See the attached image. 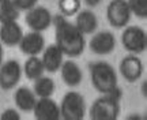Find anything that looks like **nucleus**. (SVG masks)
<instances>
[{"label": "nucleus", "instance_id": "4468645a", "mask_svg": "<svg viewBox=\"0 0 147 120\" xmlns=\"http://www.w3.org/2000/svg\"><path fill=\"white\" fill-rule=\"evenodd\" d=\"M23 29L18 21L0 23V42L5 47H15L23 37Z\"/></svg>", "mask_w": 147, "mask_h": 120}, {"label": "nucleus", "instance_id": "20e7f679", "mask_svg": "<svg viewBox=\"0 0 147 120\" xmlns=\"http://www.w3.org/2000/svg\"><path fill=\"white\" fill-rule=\"evenodd\" d=\"M59 106L61 119L64 120H82L86 115V100L75 90L64 94Z\"/></svg>", "mask_w": 147, "mask_h": 120}, {"label": "nucleus", "instance_id": "f8f14e48", "mask_svg": "<svg viewBox=\"0 0 147 120\" xmlns=\"http://www.w3.org/2000/svg\"><path fill=\"white\" fill-rule=\"evenodd\" d=\"M21 52L26 56H38L45 48V38L41 31H30L23 34L18 44Z\"/></svg>", "mask_w": 147, "mask_h": 120}, {"label": "nucleus", "instance_id": "f03ea898", "mask_svg": "<svg viewBox=\"0 0 147 120\" xmlns=\"http://www.w3.org/2000/svg\"><path fill=\"white\" fill-rule=\"evenodd\" d=\"M90 81L91 85L98 93L110 94L119 87L117 73L112 64L108 62H93L89 64Z\"/></svg>", "mask_w": 147, "mask_h": 120}, {"label": "nucleus", "instance_id": "9d476101", "mask_svg": "<svg viewBox=\"0 0 147 120\" xmlns=\"http://www.w3.org/2000/svg\"><path fill=\"white\" fill-rule=\"evenodd\" d=\"M89 48L90 51L93 53H95V55H100V56L109 55V53H112L115 51L116 48L115 34L108 30H102L95 33L94 36L90 38Z\"/></svg>", "mask_w": 147, "mask_h": 120}, {"label": "nucleus", "instance_id": "dca6fc26", "mask_svg": "<svg viewBox=\"0 0 147 120\" xmlns=\"http://www.w3.org/2000/svg\"><path fill=\"white\" fill-rule=\"evenodd\" d=\"M14 102L16 108L22 112H32L37 102V96L34 94L33 89L27 86H21L14 93Z\"/></svg>", "mask_w": 147, "mask_h": 120}, {"label": "nucleus", "instance_id": "4be33fe9", "mask_svg": "<svg viewBox=\"0 0 147 120\" xmlns=\"http://www.w3.org/2000/svg\"><path fill=\"white\" fill-rule=\"evenodd\" d=\"M129 5L132 15H135L139 19L147 18V0H127Z\"/></svg>", "mask_w": 147, "mask_h": 120}, {"label": "nucleus", "instance_id": "39448f33", "mask_svg": "<svg viewBox=\"0 0 147 120\" xmlns=\"http://www.w3.org/2000/svg\"><path fill=\"white\" fill-rule=\"evenodd\" d=\"M121 44L125 51L134 55H140L147 49V33L140 26L127 25L121 34Z\"/></svg>", "mask_w": 147, "mask_h": 120}, {"label": "nucleus", "instance_id": "6ab92c4d", "mask_svg": "<svg viewBox=\"0 0 147 120\" xmlns=\"http://www.w3.org/2000/svg\"><path fill=\"white\" fill-rule=\"evenodd\" d=\"M22 73H25V77L30 81H34V79L42 77L45 73L42 60L38 56H29L22 68Z\"/></svg>", "mask_w": 147, "mask_h": 120}, {"label": "nucleus", "instance_id": "5701e85b", "mask_svg": "<svg viewBox=\"0 0 147 120\" xmlns=\"http://www.w3.org/2000/svg\"><path fill=\"white\" fill-rule=\"evenodd\" d=\"M38 0H14V4L18 7L19 11H27L37 5Z\"/></svg>", "mask_w": 147, "mask_h": 120}, {"label": "nucleus", "instance_id": "b1692460", "mask_svg": "<svg viewBox=\"0 0 147 120\" xmlns=\"http://www.w3.org/2000/svg\"><path fill=\"white\" fill-rule=\"evenodd\" d=\"M0 120H21V115L16 109L8 108L0 115Z\"/></svg>", "mask_w": 147, "mask_h": 120}, {"label": "nucleus", "instance_id": "6e6552de", "mask_svg": "<svg viewBox=\"0 0 147 120\" xmlns=\"http://www.w3.org/2000/svg\"><path fill=\"white\" fill-rule=\"evenodd\" d=\"M22 78V66L18 60H7L0 64V89L11 90Z\"/></svg>", "mask_w": 147, "mask_h": 120}, {"label": "nucleus", "instance_id": "2eb2a0df", "mask_svg": "<svg viewBox=\"0 0 147 120\" xmlns=\"http://www.w3.org/2000/svg\"><path fill=\"white\" fill-rule=\"evenodd\" d=\"M59 71L61 74L63 82L69 87H76V86L82 83L83 73L74 60H64Z\"/></svg>", "mask_w": 147, "mask_h": 120}, {"label": "nucleus", "instance_id": "9b49d317", "mask_svg": "<svg viewBox=\"0 0 147 120\" xmlns=\"http://www.w3.org/2000/svg\"><path fill=\"white\" fill-rule=\"evenodd\" d=\"M37 120H60V106L52 100V97H42L37 98V102L32 111Z\"/></svg>", "mask_w": 147, "mask_h": 120}, {"label": "nucleus", "instance_id": "423d86ee", "mask_svg": "<svg viewBox=\"0 0 147 120\" xmlns=\"http://www.w3.org/2000/svg\"><path fill=\"white\" fill-rule=\"evenodd\" d=\"M132 12L127 0H110L106 7V19L115 29H123L131 21Z\"/></svg>", "mask_w": 147, "mask_h": 120}, {"label": "nucleus", "instance_id": "412c9836", "mask_svg": "<svg viewBox=\"0 0 147 120\" xmlns=\"http://www.w3.org/2000/svg\"><path fill=\"white\" fill-rule=\"evenodd\" d=\"M59 14L67 16H75L80 11V0H59L57 1Z\"/></svg>", "mask_w": 147, "mask_h": 120}, {"label": "nucleus", "instance_id": "f3484780", "mask_svg": "<svg viewBox=\"0 0 147 120\" xmlns=\"http://www.w3.org/2000/svg\"><path fill=\"white\" fill-rule=\"evenodd\" d=\"M75 26L82 34H93L98 27V18L91 10H82L75 15Z\"/></svg>", "mask_w": 147, "mask_h": 120}, {"label": "nucleus", "instance_id": "bb28decb", "mask_svg": "<svg viewBox=\"0 0 147 120\" xmlns=\"http://www.w3.org/2000/svg\"><path fill=\"white\" fill-rule=\"evenodd\" d=\"M146 85H147V81H144L142 83V96L146 98V96H147V90H146Z\"/></svg>", "mask_w": 147, "mask_h": 120}, {"label": "nucleus", "instance_id": "aec40b11", "mask_svg": "<svg viewBox=\"0 0 147 120\" xmlns=\"http://www.w3.org/2000/svg\"><path fill=\"white\" fill-rule=\"evenodd\" d=\"M19 12L21 11L14 4V0H0V23L18 21Z\"/></svg>", "mask_w": 147, "mask_h": 120}, {"label": "nucleus", "instance_id": "0eeeda50", "mask_svg": "<svg viewBox=\"0 0 147 120\" xmlns=\"http://www.w3.org/2000/svg\"><path fill=\"white\" fill-rule=\"evenodd\" d=\"M53 15L47 7L42 5H34L33 8L26 11L25 22L33 31H45L52 25Z\"/></svg>", "mask_w": 147, "mask_h": 120}, {"label": "nucleus", "instance_id": "f257e3e1", "mask_svg": "<svg viewBox=\"0 0 147 120\" xmlns=\"http://www.w3.org/2000/svg\"><path fill=\"white\" fill-rule=\"evenodd\" d=\"M52 23L55 25V40L64 56L68 58H78L83 53L86 48L84 34H82L75 23L69 22L61 14H56L53 16Z\"/></svg>", "mask_w": 147, "mask_h": 120}, {"label": "nucleus", "instance_id": "393cba45", "mask_svg": "<svg viewBox=\"0 0 147 120\" xmlns=\"http://www.w3.org/2000/svg\"><path fill=\"white\" fill-rule=\"evenodd\" d=\"M101 1H102V0H84L86 5H89L90 8H94V7H97V5H100Z\"/></svg>", "mask_w": 147, "mask_h": 120}, {"label": "nucleus", "instance_id": "7ed1b4c3", "mask_svg": "<svg viewBox=\"0 0 147 120\" xmlns=\"http://www.w3.org/2000/svg\"><path fill=\"white\" fill-rule=\"evenodd\" d=\"M90 119L116 120L120 115V98L113 94H101L90 106Z\"/></svg>", "mask_w": 147, "mask_h": 120}, {"label": "nucleus", "instance_id": "a878e982", "mask_svg": "<svg viewBox=\"0 0 147 120\" xmlns=\"http://www.w3.org/2000/svg\"><path fill=\"white\" fill-rule=\"evenodd\" d=\"M3 59H4V49H3V44L0 42V64L3 63Z\"/></svg>", "mask_w": 147, "mask_h": 120}, {"label": "nucleus", "instance_id": "1a4fd4ad", "mask_svg": "<svg viewBox=\"0 0 147 120\" xmlns=\"http://www.w3.org/2000/svg\"><path fill=\"white\" fill-rule=\"evenodd\" d=\"M119 71L127 82H136L142 78L143 63L138 55H134V53L127 55L121 59L119 64Z\"/></svg>", "mask_w": 147, "mask_h": 120}, {"label": "nucleus", "instance_id": "ddd939ff", "mask_svg": "<svg viewBox=\"0 0 147 120\" xmlns=\"http://www.w3.org/2000/svg\"><path fill=\"white\" fill-rule=\"evenodd\" d=\"M42 64H44V68L47 73L55 74L57 73L61 64L64 62V53L60 48L56 45V44H51L48 47L44 48L42 51Z\"/></svg>", "mask_w": 147, "mask_h": 120}, {"label": "nucleus", "instance_id": "a211bd4d", "mask_svg": "<svg viewBox=\"0 0 147 120\" xmlns=\"http://www.w3.org/2000/svg\"><path fill=\"white\" fill-rule=\"evenodd\" d=\"M55 90H56V83L51 77L42 75V77L33 81V92L37 96V98L52 97Z\"/></svg>", "mask_w": 147, "mask_h": 120}]
</instances>
